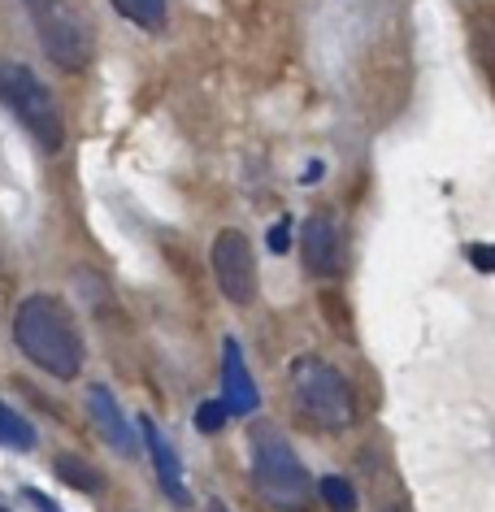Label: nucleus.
<instances>
[{
  "mask_svg": "<svg viewBox=\"0 0 495 512\" xmlns=\"http://www.w3.org/2000/svg\"><path fill=\"white\" fill-rule=\"evenodd\" d=\"M22 499H27V504H35L40 512H61V508L53 504V499H48L44 491H35V486H22Z\"/></svg>",
  "mask_w": 495,
  "mask_h": 512,
  "instance_id": "6ab92c4d",
  "label": "nucleus"
},
{
  "mask_svg": "<svg viewBox=\"0 0 495 512\" xmlns=\"http://www.w3.org/2000/svg\"><path fill=\"white\" fill-rule=\"evenodd\" d=\"M265 243H270V252H278V256L291 248V222H287V217H278V222L265 230Z\"/></svg>",
  "mask_w": 495,
  "mask_h": 512,
  "instance_id": "dca6fc26",
  "label": "nucleus"
},
{
  "mask_svg": "<svg viewBox=\"0 0 495 512\" xmlns=\"http://www.w3.org/2000/svg\"><path fill=\"white\" fill-rule=\"evenodd\" d=\"M478 48H482V61H487V70H491V79H495V27L478 35Z\"/></svg>",
  "mask_w": 495,
  "mask_h": 512,
  "instance_id": "a211bd4d",
  "label": "nucleus"
},
{
  "mask_svg": "<svg viewBox=\"0 0 495 512\" xmlns=\"http://www.w3.org/2000/svg\"><path fill=\"white\" fill-rule=\"evenodd\" d=\"M0 447H14V452H31L35 430L27 417H18L9 404H0Z\"/></svg>",
  "mask_w": 495,
  "mask_h": 512,
  "instance_id": "f8f14e48",
  "label": "nucleus"
},
{
  "mask_svg": "<svg viewBox=\"0 0 495 512\" xmlns=\"http://www.w3.org/2000/svg\"><path fill=\"white\" fill-rule=\"evenodd\" d=\"M317 491H322L326 508H335V512H357V486H352L348 478H339V473H330V478L317 482Z\"/></svg>",
  "mask_w": 495,
  "mask_h": 512,
  "instance_id": "4468645a",
  "label": "nucleus"
},
{
  "mask_svg": "<svg viewBox=\"0 0 495 512\" xmlns=\"http://www.w3.org/2000/svg\"><path fill=\"white\" fill-rule=\"evenodd\" d=\"M122 18H131L144 31H161L165 27V0H113Z\"/></svg>",
  "mask_w": 495,
  "mask_h": 512,
  "instance_id": "ddd939ff",
  "label": "nucleus"
},
{
  "mask_svg": "<svg viewBox=\"0 0 495 512\" xmlns=\"http://www.w3.org/2000/svg\"><path fill=\"white\" fill-rule=\"evenodd\" d=\"M27 14L35 22L44 53L53 57V66L61 70H87L92 66V27L83 22V14L70 0H22Z\"/></svg>",
  "mask_w": 495,
  "mask_h": 512,
  "instance_id": "39448f33",
  "label": "nucleus"
},
{
  "mask_svg": "<svg viewBox=\"0 0 495 512\" xmlns=\"http://www.w3.org/2000/svg\"><path fill=\"white\" fill-rule=\"evenodd\" d=\"M222 400L231 408V417H252L261 404V391L244 365V348L235 339L222 343Z\"/></svg>",
  "mask_w": 495,
  "mask_h": 512,
  "instance_id": "6e6552de",
  "label": "nucleus"
},
{
  "mask_svg": "<svg viewBox=\"0 0 495 512\" xmlns=\"http://www.w3.org/2000/svg\"><path fill=\"white\" fill-rule=\"evenodd\" d=\"M139 430H144V447H148L152 465H157V482H161L165 499H170V504H179V508H192V491H187V482H183L179 452L170 447V439L157 430V421H152V417H139Z\"/></svg>",
  "mask_w": 495,
  "mask_h": 512,
  "instance_id": "0eeeda50",
  "label": "nucleus"
},
{
  "mask_svg": "<svg viewBox=\"0 0 495 512\" xmlns=\"http://www.w3.org/2000/svg\"><path fill=\"white\" fill-rule=\"evenodd\" d=\"M291 400L304 421L317 430H348L357 421V400L335 365L317 361V356H300L291 365Z\"/></svg>",
  "mask_w": 495,
  "mask_h": 512,
  "instance_id": "f03ea898",
  "label": "nucleus"
},
{
  "mask_svg": "<svg viewBox=\"0 0 495 512\" xmlns=\"http://www.w3.org/2000/svg\"><path fill=\"white\" fill-rule=\"evenodd\" d=\"M87 413H92L96 430L105 434V443L113 447V452H118V456H135L139 439L131 434V421H126L122 404L113 400V391H109V387H92V391H87Z\"/></svg>",
  "mask_w": 495,
  "mask_h": 512,
  "instance_id": "1a4fd4ad",
  "label": "nucleus"
},
{
  "mask_svg": "<svg viewBox=\"0 0 495 512\" xmlns=\"http://www.w3.org/2000/svg\"><path fill=\"white\" fill-rule=\"evenodd\" d=\"M300 248H304V270L317 278L339 274V226L330 217H309L300 230Z\"/></svg>",
  "mask_w": 495,
  "mask_h": 512,
  "instance_id": "9d476101",
  "label": "nucleus"
},
{
  "mask_svg": "<svg viewBox=\"0 0 495 512\" xmlns=\"http://www.w3.org/2000/svg\"><path fill=\"white\" fill-rule=\"evenodd\" d=\"M14 343L18 352L35 361L44 374L61 382L79 378L83 369V335L66 313V304L53 296H27L14 313Z\"/></svg>",
  "mask_w": 495,
  "mask_h": 512,
  "instance_id": "f257e3e1",
  "label": "nucleus"
},
{
  "mask_svg": "<svg viewBox=\"0 0 495 512\" xmlns=\"http://www.w3.org/2000/svg\"><path fill=\"white\" fill-rule=\"evenodd\" d=\"M469 265H474L478 274H495V243H474V248H469Z\"/></svg>",
  "mask_w": 495,
  "mask_h": 512,
  "instance_id": "f3484780",
  "label": "nucleus"
},
{
  "mask_svg": "<svg viewBox=\"0 0 495 512\" xmlns=\"http://www.w3.org/2000/svg\"><path fill=\"white\" fill-rule=\"evenodd\" d=\"M213 278H218L222 296L231 304L257 300V256L244 230H222L213 239Z\"/></svg>",
  "mask_w": 495,
  "mask_h": 512,
  "instance_id": "423d86ee",
  "label": "nucleus"
},
{
  "mask_svg": "<svg viewBox=\"0 0 495 512\" xmlns=\"http://www.w3.org/2000/svg\"><path fill=\"white\" fill-rule=\"evenodd\" d=\"M252 482L283 512H296L309 499V473H304L300 456L291 452V443L274 426L252 430Z\"/></svg>",
  "mask_w": 495,
  "mask_h": 512,
  "instance_id": "20e7f679",
  "label": "nucleus"
},
{
  "mask_svg": "<svg viewBox=\"0 0 495 512\" xmlns=\"http://www.w3.org/2000/svg\"><path fill=\"white\" fill-rule=\"evenodd\" d=\"M53 473L66 486H74V491H83V495H100V473L87 465V460H79V456H57V465H53Z\"/></svg>",
  "mask_w": 495,
  "mask_h": 512,
  "instance_id": "9b49d317",
  "label": "nucleus"
},
{
  "mask_svg": "<svg viewBox=\"0 0 495 512\" xmlns=\"http://www.w3.org/2000/svg\"><path fill=\"white\" fill-rule=\"evenodd\" d=\"M0 105H9V113L27 126L31 139L44 152H57L66 144V122H61L57 96L44 87V79L35 70H27L22 61L0 57Z\"/></svg>",
  "mask_w": 495,
  "mask_h": 512,
  "instance_id": "7ed1b4c3",
  "label": "nucleus"
},
{
  "mask_svg": "<svg viewBox=\"0 0 495 512\" xmlns=\"http://www.w3.org/2000/svg\"><path fill=\"white\" fill-rule=\"evenodd\" d=\"M226 417H231V408H226V400H205L196 408V430L200 434H218L226 426Z\"/></svg>",
  "mask_w": 495,
  "mask_h": 512,
  "instance_id": "2eb2a0df",
  "label": "nucleus"
}]
</instances>
